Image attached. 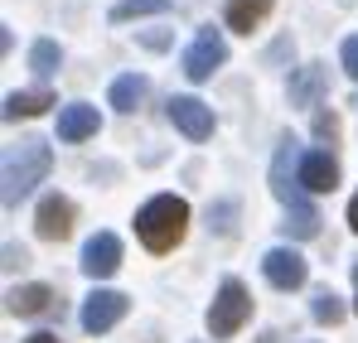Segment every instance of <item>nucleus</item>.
Masks as SVG:
<instances>
[{
  "label": "nucleus",
  "instance_id": "nucleus-11",
  "mask_svg": "<svg viewBox=\"0 0 358 343\" xmlns=\"http://www.w3.org/2000/svg\"><path fill=\"white\" fill-rule=\"evenodd\" d=\"M34 228L44 242H63L68 232H73V203L59 198V194H49L44 203H39V218H34Z\"/></svg>",
  "mask_w": 358,
  "mask_h": 343
},
{
  "label": "nucleus",
  "instance_id": "nucleus-2",
  "mask_svg": "<svg viewBox=\"0 0 358 343\" xmlns=\"http://www.w3.org/2000/svg\"><path fill=\"white\" fill-rule=\"evenodd\" d=\"M49 165H54V150L44 140H20L15 150H5V208H15L34 184H44Z\"/></svg>",
  "mask_w": 358,
  "mask_h": 343
},
{
  "label": "nucleus",
  "instance_id": "nucleus-19",
  "mask_svg": "<svg viewBox=\"0 0 358 343\" xmlns=\"http://www.w3.org/2000/svg\"><path fill=\"white\" fill-rule=\"evenodd\" d=\"M170 10V0H117L112 5V20L126 24V20H141V15H165Z\"/></svg>",
  "mask_w": 358,
  "mask_h": 343
},
{
  "label": "nucleus",
  "instance_id": "nucleus-21",
  "mask_svg": "<svg viewBox=\"0 0 358 343\" xmlns=\"http://www.w3.org/2000/svg\"><path fill=\"white\" fill-rule=\"evenodd\" d=\"M310 314H315L320 324H339V319H344V305H339V295H334V290H320V295H315V305H310Z\"/></svg>",
  "mask_w": 358,
  "mask_h": 343
},
{
  "label": "nucleus",
  "instance_id": "nucleus-5",
  "mask_svg": "<svg viewBox=\"0 0 358 343\" xmlns=\"http://www.w3.org/2000/svg\"><path fill=\"white\" fill-rule=\"evenodd\" d=\"M126 309H131V300H126L121 290H92V295L83 300V329H87V334H107L112 324L126 319Z\"/></svg>",
  "mask_w": 358,
  "mask_h": 343
},
{
  "label": "nucleus",
  "instance_id": "nucleus-28",
  "mask_svg": "<svg viewBox=\"0 0 358 343\" xmlns=\"http://www.w3.org/2000/svg\"><path fill=\"white\" fill-rule=\"evenodd\" d=\"M262 343H276V334H262Z\"/></svg>",
  "mask_w": 358,
  "mask_h": 343
},
{
  "label": "nucleus",
  "instance_id": "nucleus-26",
  "mask_svg": "<svg viewBox=\"0 0 358 343\" xmlns=\"http://www.w3.org/2000/svg\"><path fill=\"white\" fill-rule=\"evenodd\" d=\"M24 343H59V339H54V334H29Z\"/></svg>",
  "mask_w": 358,
  "mask_h": 343
},
{
  "label": "nucleus",
  "instance_id": "nucleus-20",
  "mask_svg": "<svg viewBox=\"0 0 358 343\" xmlns=\"http://www.w3.org/2000/svg\"><path fill=\"white\" fill-rule=\"evenodd\" d=\"M59 44H54V39H39V44H34V49H29V68H34V73H39V78H49V73H59Z\"/></svg>",
  "mask_w": 358,
  "mask_h": 343
},
{
  "label": "nucleus",
  "instance_id": "nucleus-18",
  "mask_svg": "<svg viewBox=\"0 0 358 343\" xmlns=\"http://www.w3.org/2000/svg\"><path fill=\"white\" fill-rule=\"evenodd\" d=\"M281 232H286V237H296V242H305V237H315V232H320V213H315L310 203H305V208H291V213H286V223H281Z\"/></svg>",
  "mask_w": 358,
  "mask_h": 343
},
{
  "label": "nucleus",
  "instance_id": "nucleus-10",
  "mask_svg": "<svg viewBox=\"0 0 358 343\" xmlns=\"http://www.w3.org/2000/svg\"><path fill=\"white\" fill-rule=\"evenodd\" d=\"M5 309L10 314H20V319H34V314H54L59 309V295H54V286H20L5 295Z\"/></svg>",
  "mask_w": 358,
  "mask_h": 343
},
{
  "label": "nucleus",
  "instance_id": "nucleus-25",
  "mask_svg": "<svg viewBox=\"0 0 358 343\" xmlns=\"http://www.w3.org/2000/svg\"><path fill=\"white\" fill-rule=\"evenodd\" d=\"M349 228L358 232V194H354V198H349Z\"/></svg>",
  "mask_w": 358,
  "mask_h": 343
},
{
  "label": "nucleus",
  "instance_id": "nucleus-23",
  "mask_svg": "<svg viewBox=\"0 0 358 343\" xmlns=\"http://www.w3.org/2000/svg\"><path fill=\"white\" fill-rule=\"evenodd\" d=\"M5 266H24V247L10 242V247H5Z\"/></svg>",
  "mask_w": 358,
  "mask_h": 343
},
{
  "label": "nucleus",
  "instance_id": "nucleus-16",
  "mask_svg": "<svg viewBox=\"0 0 358 343\" xmlns=\"http://www.w3.org/2000/svg\"><path fill=\"white\" fill-rule=\"evenodd\" d=\"M320 87H324V68L310 63V68H300V78L291 82V102H296V107H310V102L320 97Z\"/></svg>",
  "mask_w": 358,
  "mask_h": 343
},
{
  "label": "nucleus",
  "instance_id": "nucleus-3",
  "mask_svg": "<svg viewBox=\"0 0 358 343\" xmlns=\"http://www.w3.org/2000/svg\"><path fill=\"white\" fill-rule=\"evenodd\" d=\"M247 319H252V295H247V286H242L238 276H228V281L218 286L213 309H208V334H213V339H233Z\"/></svg>",
  "mask_w": 358,
  "mask_h": 343
},
{
  "label": "nucleus",
  "instance_id": "nucleus-27",
  "mask_svg": "<svg viewBox=\"0 0 358 343\" xmlns=\"http://www.w3.org/2000/svg\"><path fill=\"white\" fill-rule=\"evenodd\" d=\"M354 309H358V266H354Z\"/></svg>",
  "mask_w": 358,
  "mask_h": 343
},
{
  "label": "nucleus",
  "instance_id": "nucleus-4",
  "mask_svg": "<svg viewBox=\"0 0 358 343\" xmlns=\"http://www.w3.org/2000/svg\"><path fill=\"white\" fill-rule=\"evenodd\" d=\"M228 58V39L213 29V24H203L199 29V39L189 44V54H184V73H189V82H208L213 78V68Z\"/></svg>",
  "mask_w": 358,
  "mask_h": 343
},
{
  "label": "nucleus",
  "instance_id": "nucleus-17",
  "mask_svg": "<svg viewBox=\"0 0 358 343\" xmlns=\"http://www.w3.org/2000/svg\"><path fill=\"white\" fill-rule=\"evenodd\" d=\"M141 97H145V78L126 73V78L112 82V107H117V112H136V107H141Z\"/></svg>",
  "mask_w": 358,
  "mask_h": 343
},
{
  "label": "nucleus",
  "instance_id": "nucleus-1",
  "mask_svg": "<svg viewBox=\"0 0 358 343\" xmlns=\"http://www.w3.org/2000/svg\"><path fill=\"white\" fill-rule=\"evenodd\" d=\"M184 228H189V203H184L179 194H155V198L136 213V237H141L150 251L179 247Z\"/></svg>",
  "mask_w": 358,
  "mask_h": 343
},
{
  "label": "nucleus",
  "instance_id": "nucleus-24",
  "mask_svg": "<svg viewBox=\"0 0 358 343\" xmlns=\"http://www.w3.org/2000/svg\"><path fill=\"white\" fill-rule=\"evenodd\" d=\"M315 131H320V136H334L339 126H334V116H315Z\"/></svg>",
  "mask_w": 358,
  "mask_h": 343
},
{
  "label": "nucleus",
  "instance_id": "nucleus-9",
  "mask_svg": "<svg viewBox=\"0 0 358 343\" xmlns=\"http://www.w3.org/2000/svg\"><path fill=\"white\" fill-rule=\"evenodd\" d=\"M170 121H175L189 140H208L213 136V112L199 97H170Z\"/></svg>",
  "mask_w": 358,
  "mask_h": 343
},
{
  "label": "nucleus",
  "instance_id": "nucleus-12",
  "mask_svg": "<svg viewBox=\"0 0 358 343\" xmlns=\"http://www.w3.org/2000/svg\"><path fill=\"white\" fill-rule=\"evenodd\" d=\"M97 131H102V116H97V107H87V102H73V107L59 112V140H87Z\"/></svg>",
  "mask_w": 358,
  "mask_h": 343
},
{
  "label": "nucleus",
  "instance_id": "nucleus-7",
  "mask_svg": "<svg viewBox=\"0 0 358 343\" xmlns=\"http://www.w3.org/2000/svg\"><path fill=\"white\" fill-rule=\"evenodd\" d=\"M117 266H121V237L117 232L87 237V247H83V271H87L92 281H107V276H117Z\"/></svg>",
  "mask_w": 358,
  "mask_h": 343
},
{
  "label": "nucleus",
  "instance_id": "nucleus-14",
  "mask_svg": "<svg viewBox=\"0 0 358 343\" xmlns=\"http://www.w3.org/2000/svg\"><path fill=\"white\" fill-rule=\"evenodd\" d=\"M271 5H276V0H228V15H223V20H228V29L252 34V29L271 15Z\"/></svg>",
  "mask_w": 358,
  "mask_h": 343
},
{
  "label": "nucleus",
  "instance_id": "nucleus-13",
  "mask_svg": "<svg viewBox=\"0 0 358 343\" xmlns=\"http://www.w3.org/2000/svg\"><path fill=\"white\" fill-rule=\"evenodd\" d=\"M271 194H276L286 208H305L300 189L291 184V140H281V150H276V165H271Z\"/></svg>",
  "mask_w": 358,
  "mask_h": 343
},
{
  "label": "nucleus",
  "instance_id": "nucleus-22",
  "mask_svg": "<svg viewBox=\"0 0 358 343\" xmlns=\"http://www.w3.org/2000/svg\"><path fill=\"white\" fill-rule=\"evenodd\" d=\"M339 58H344V73L358 82V34H349L344 39V49H339Z\"/></svg>",
  "mask_w": 358,
  "mask_h": 343
},
{
  "label": "nucleus",
  "instance_id": "nucleus-8",
  "mask_svg": "<svg viewBox=\"0 0 358 343\" xmlns=\"http://www.w3.org/2000/svg\"><path fill=\"white\" fill-rule=\"evenodd\" d=\"M296 184L310 189V194H334V184H339L334 155H329V150H305V155H300V170H296Z\"/></svg>",
  "mask_w": 358,
  "mask_h": 343
},
{
  "label": "nucleus",
  "instance_id": "nucleus-6",
  "mask_svg": "<svg viewBox=\"0 0 358 343\" xmlns=\"http://www.w3.org/2000/svg\"><path fill=\"white\" fill-rule=\"evenodd\" d=\"M262 276L276 290H300L305 276H310V266H305V256L291 251V247H271V251L262 256Z\"/></svg>",
  "mask_w": 358,
  "mask_h": 343
},
{
  "label": "nucleus",
  "instance_id": "nucleus-15",
  "mask_svg": "<svg viewBox=\"0 0 358 343\" xmlns=\"http://www.w3.org/2000/svg\"><path fill=\"white\" fill-rule=\"evenodd\" d=\"M54 107V92H44V87H34V92H10L5 97V121H20V116H39Z\"/></svg>",
  "mask_w": 358,
  "mask_h": 343
}]
</instances>
